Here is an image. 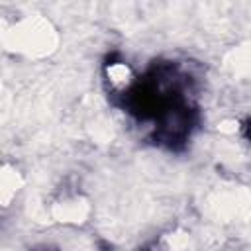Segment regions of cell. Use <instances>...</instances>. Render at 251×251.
Segmentation results:
<instances>
[{"label":"cell","instance_id":"obj_1","mask_svg":"<svg viewBox=\"0 0 251 251\" xmlns=\"http://www.w3.org/2000/svg\"><path fill=\"white\" fill-rule=\"evenodd\" d=\"M116 106L139 124H151V139L180 151L200 122L194 78L176 61H153L143 75L110 86Z\"/></svg>","mask_w":251,"mask_h":251},{"label":"cell","instance_id":"obj_2","mask_svg":"<svg viewBox=\"0 0 251 251\" xmlns=\"http://www.w3.org/2000/svg\"><path fill=\"white\" fill-rule=\"evenodd\" d=\"M29 251H61V249H57V247H53V245H37V247L29 249Z\"/></svg>","mask_w":251,"mask_h":251}]
</instances>
